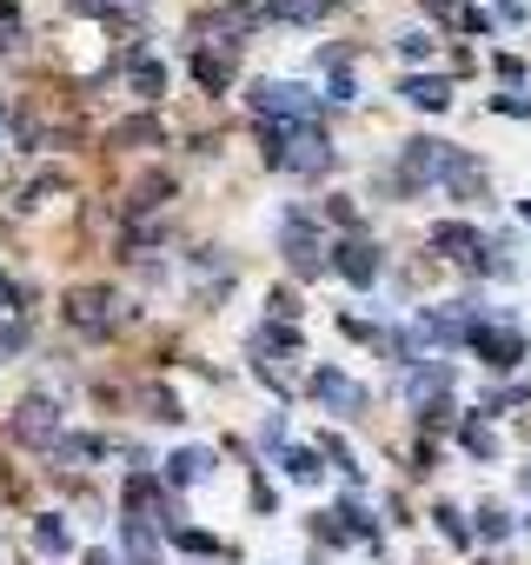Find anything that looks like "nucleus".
Returning a JSON list of instances; mask_svg holds the SVG:
<instances>
[{"instance_id": "obj_2", "label": "nucleus", "mask_w": 531, "mask_h": 565, "mask_svg": "<svg viewBox=\"0 0 531 565\" xmlns=\"http://www.w3.org/2000/svg\"><path fill=\"white\" fill-rule=\"evenodd\" d=\"M319 100H326V94H306L300 81H259V87H252V107H259L266 120H319Z\"/></svg>"}, {"instance_id": "obj_23", "label": "nucleus", "mask_w": 531, "mask_h": 565, "mask_svg": "<svg viewBox=\"0 0 531 565\" xmlns=\"http://www.w3.org/2000/svg\"><path fill=\"white\" fill-rule=\"evenodd\" d=\"M399 54H405V61H432V34H419V28L399 34Z\"/></svg>"}, {"instance_id": "obj_22", "label": "nucleus", "mask_w": 531, "mask_h": 565, "mask_svg": "<svg viewBox=\"0 0 531 565\" xmlns=\"http://www.w3.org/2000/svg\"><path fill=\"white\" fill-rule=\"evenodd\" d=\"M133 87H140V94H147V100H153V94H160V87H166V74H160V67H153V61H133Z\"/></svg>"}, {"instance_id": "obj_5", "label": "nucleus", "mask_w": 531, "mask_h": 565, "mask_svg": "<svg viewBox=\"0 0 531 565\" xmlns=\"http://www.w3.org/2000/svg\"><path fill=\"white\" fill-rule=\"evenodd\" d=\"M67 320L87 333H107V327H120V300L107 287H80V294H67Z\"/></svg>"}, {"instance_id": "obj_12", "label": "nucleus", "mask_w": 531, "mask_h": 565, "mask_svg": "<svg viewBox=\"0 0 531 565\" xmlns=\"http://www.w3.org/2000/svg\"><path fill=\"white\" fill-rule=\"evenodd\" d=\"M0 347H28V313H21V287H14V279L8 273H0Z\"/></svg>"}, {"instance_id": "obj_18", "label": "nucleus", "mask_w": 531, "mask_h": 565, "mask_svg": "<svg viewBox=\"0 0 531 565\" xmlns=\"http://www.w3.org/2000/svg\"><path fill=\"white\" fill-rule=\"evenodd\" d=\"M34 545H41V552H54V558H61V552H67V545H74V525H67V519H61V512H41V519H34Z\"/></svg>"}, {"instance_id": "obj_28", "label": "nucleus", "mask_w": 531, "mask_h": 565, "mask_svg": "<svg viewBox=\"0 0 531 565\" xmlns=\"http://www.w3.org/2000/svg\"><path fill=\"white\" fill-rule=\"evenodd\" d=\"M326 100H333V107H346V100H353V74H346V67L326 81Z\"/></svg>"}, {"instance_id": "obj_19", "label": "nucleus", "mask_w": 531, "mask_h": 565, "mask_svg": "<svg viewBox=\"0 0 531 565\" xmlns=\"http://www.w3.org/2000/svg\"><path fill=\"white\" fill-rule=\"evenodd\" d=\"M280 466H286V472H293L300 486H319V472H326V466H319V452H306V446H293V452H286Z\"/></svg>"}, {"instance_id": "obj_24", "label": "nucleus", "mask_w": 531, "mask_h": 565, "mask_svg": "<svg viewBox=\"0 0 531 565\" xmlns=\"http://www.w3.org/2000/svg\"><path fill=\"white\" fill-rule=\"evenodd\" d=\"M127 140H160V127H153V120H127V127H113V147H127Z\"/></svg>"}, {"instance_id": "obj_6", "label": "nucleus", "mask_w": 531, "mask_h": 565, "mask_svg": "<svg viewBox=\"0 0 531 565\" xmlns=\"http://www.w3.org/2000/svg\"><path fill=\"white\" fill-rule=\"evenodd\" d=\"M14 439H21V446H54V439H61V413H54L47 393L21 399V413H14Z\"/></svg>"}, {"instance_id": "obj_31", "label": "nucleus", "mask_w": 531, "mask_h": 565, "mask_svg": "<svg viewBox=\"0 0 531 565\" xmlns=\"http://www.w3.org/2000/svg\"><path fill=\"white\" fill-rule=\"evenodd\" d=\"M87 565H113V558H107V552H87Z\"/></svg>"}, {"instance_id": "obj_14", "label": "nucleus", "mask_w": 531, "mask_h": 565, "mask_svg": "<svg viewBox=\"0 0 531 565\" xmlns=\"http://www.w3.org/2000/svg\"><path fill=\"white\" fill-rule=\"evenodd\" d=\"M193 81H199L206 94H226V81H232V54H219V47H199V54H193Z\"/></svg>"}, {"instance_id": "obj_17", "label": "nucleus", "mask_w": 531, "mask_h": 565, "mask_svg": "<svg viewBox=\"0 0 531 565\" xmlns=\"http://www.w3.org/2000/svg\"><path fill=\"white\" fill-rule=\"evenodd\" d=\"M339 0H266V14L273 21H326Z\"/></svg>"}, {"instance_id": "obj_32", "label": "nucleus", "mask_w": 531, "mask_h": 565, "mask_svg": "<svg viewBox=\"0 0 531 565\" xmlns=\"http://www.w3.org/2000/svg\"><path fill=\"white\" fill-rule=\"evenodd\" d=\"M524 220H531V200H524Z\"/></svg>"}, {"instance_id": "obj_13", "label": "nucleus", "mask_w": 531, "mask_h": 565, "mask_svg": "<svg viewBox=\"0 0 531 565\" xmlns=\"http://www.w3.org/2000/svg\"><path fill=\"white\" fill-rule=\"evenodd\" d=\"M120 552H127V565H160V539H153V525L147 519H120Z\"/></svg>"}, {"instance_id": "obj_30", "label": "nucleus", "mask_w": 531, "mask_h": 565, "mask_svg": "<svg viewBox=\"0 0 531 565\" xmlns=\"http://www.w3.org/2000/svg\"><path fill=\"white\" fill-rule=\"evenodd\" d=\"M498 14H505V21H518V14H524V0H498Z\"/></svg>"}, {"instance_id": "obj_16", "label": "nucleus", "mask_w": 531, "mask_h": 565, "mask_svg": "<svg viewBox=\"0 0 531 565\" xmlns=\"http://www.w3.org/2000/svg\"><path fill=\"white\" fill-rule=\"evenodd\" d=\"M206 472H213V452H199V446H186V452L166 459V486H199Z\"/></svg>"}, {"instance_id": "obj_7", "label": "nucleus", "mask_w": 531, "mask_h": 565, "mask_svg": "<svg viewBox=\"0 0 531 565\" xmlns=\"http://www.w3.org/2000/svg\"><path fill=\"white\" fill-rule=\"evenodd\" d=\"M438 180H445V186H452L458 200H478V193H485V167H478L472 153L445 147V140H438Z\"/></svg>"}, {"instance_id": "obj_11", "label": "nucleus", "mask_w": 531, "mask_h": 565, "mask_svg": "<svg viewBox=\"0 0 531 565\" xmlns=\"http://www.w3.org/2000/svg\"><path fill=\"white\" fill-rule=\"evenodd\" d=\"M313 399H319V406H339V413H359V406H366V386L326 366V373H313Z\"/></svg>"}, {"instance_id": "obj_27", "label": "nucleus", "mask_w": 531, "mask_h": 565, "mask_svg": "<svg viewBox=\"0 0 531 565\" xmlns=\"http://www.w3.org/2000/svg\"><path fill=\"white\" fill-rule=\"evenodd\" d=\"M478 532H485V539H505V532H511V519H505L498 505H485V512H478Z\"/></svg>"}, {"instance_id": "obj_26", "label": "nucleus", "mask_w": 531, "mask_h": 565, "mask_svg": "<svg viewBox=\"0 0 531 565\" xmlns=\"http://www.w3.org/2000/svg\"><path fill=\"white\" fill-rule=\"evenodd\" d=\"M432 519H438V532H445V539H452V545H465V519H458V512H452V505H438V512H432Z\"/></svg>"}, {"instance_id": "obj_20", "label": "nucleus", "mask_w": 531, "mask_h": 565, "mask_svg": "<svg viewBox=\"0 0 531 565\" xmlns=\"http://www.w3.org/2000/svg\"><path fill=\"white\" fill-rule=\"evenodd\" d=\"M173 545H180V552H193V558H219V552H226L213 532H193V525H180V532H173Z\"/></svg>"}, {"instance_id": "obj_15", "label": "nucleus", "mask_w": 531, "mask_h": 565, "mask_svg": "<svg viewBox=\"0 0 531 565\" xmlns=\"http://www.w3.org/2000/svg\"><path fill=\"white\" fill-rule=\"evenodd\" d=\"M405 100L425 107V114H445V107H452V81H438V74H412V81H405Z\"/></svg>"}, {"instance_id": "obj_25", "label": "nucleus", "mask_w": 531, "mask_h": 565, "mask_svg": "<svg viewBox=\"0 0 531 565\" xmlns=\"http://www.w3.org/2000/svg\"><path fill=\"white\" fill-rule=\"evenodd\" d=\"M61 452H67V459H100V439H87V433H74V439H61Z\"/></svg>"}, {"instance_id": "obj_4", "label": "nucleus", "mask_w": 531, "mask_h": 565, "mask_svg": "<svg viewBox=\"0 0 531 565\" xmlns=\"http://www.w3.org/2000/svg\"><path fill=\"white\" fill-rule=\"evenodd\" d=\"M465 347H472V353H478L485 366H498V373L524 360V333H518V327H505V320H498V327H485V320H472V340H465Z\"/></svg>"}, {"instance_id": "obj_9", "label": "nucleus", "mask_w": 531, "mask_h": 565, "mask_svg": "<svg viewBox=\"0 0 531 565\" xmlns=\"http://www.w3.org/2000/svg\"><path fill=\"white\" fill-rule=\"evenodd\" d=\"M425 180H438V140H405V160H399V186L419 193Z\"/></svg>"}, {"instance_id": "obj_8", "label": "nucleus", "mask_w": 531, "mask_h": 565, "mask_svg": "<svg viewBox=\"0 0 531 565\" xmlns=\"http://www.w3.org/2000/svg\"><path fill=\"white\" fill-rule=\"evenodd\" d=\"M333 266L353 279V287H372V279H379V246L353 233V239H339V246H333Z\"/></svg>"}, {"instance_id": "obj_3", "label": "nucleus", "mask_w": 531, "mask_h": 565, "mask_svg": "<svg viewBox=\"0 0 531 565\" xmlns=\"http://www.w3.org/2000/svg\"><path fill=\"white\" fill-rule=\"evenodd\" d=\"M280 253H286V266L300 273V279H313V273H326V246H319V233H313V220L306 213H286L280 220Z\"/></svg>"}, {"instance_id": "obj_1", "label": "nucleus", "mask_w": 531, "mask_h": 565, "mask_svg": "<svg viewBox=\"0 0 531 565\" xmlns=\"http://www.w3.org/2000/svg\"><path fill=\"white\" fill-rule=\"evenodd\" d=\"M266 160L286 173H326L333 167V140L313 120H273L266 127Z\"/></svg>"}, {"instance_id": "obj_21", "label": "nucleus", "mask_w": 531, "mask_h": 565, "mask_svg": "<svg viewBox=\"0 0 531 565\" xmlns=\"http://www.w3.org/2000/svg\"><path fill=\"white\" fill-rule=\"evenodd\" d=\"M458 439H465V452H478V459H491V452H498V439H491V426H485V419H465V426H458Z\"/></svg>"}, {"instance_id": "obj_29", "label": "nucleus", "mask_w": 531, "mask_h": 565, "mask_svg": "<svg viewBox=\"0 0 531 565\" xmlns=\"http://www.w3.org/2000/svg\"><path fill=\"white\" fill-rule=\"evenodd\" d=\"M425 14H438V21H458V8H452V0H425Z\"/></svg>"}, {"instance_id": "obj_10", "label": "nucleus", "mask_w": 531, "mask_h": 565, "mask_svg": "<svg viewBox=\"0 0 531 565\" xmlns=\"http://www.w3.org/2000/svg\"><path fill=\"white\" fill-rule=\"evenodd\" d=\"M432 246H438L445 259H458V266H485V239H478L472 226H452V220H445V226H432Z\"/></svg>"}]
</instances>
